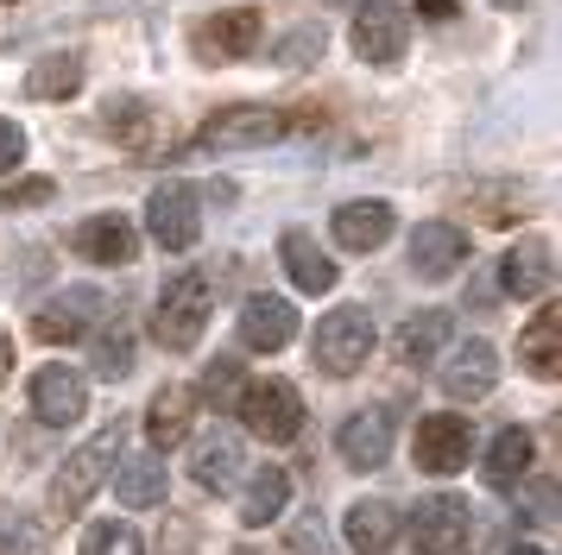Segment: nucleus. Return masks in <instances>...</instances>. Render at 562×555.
I'll return each instance as SVG.
<instances>
[{
  "instance_id": "obj_1",
  "label": "nucleus",
  "mask_w": 562,
  "mask_h": 555,
  "mask_svg": "<svg viewBox=\"0 0 562 555\" xmlns=\"http://www.w3.org/2000/svg\"><path fill=\"white\" fill-rule=\"evenodd\" d=\"M209 303H215V291H209V278L196 272V265H183V272L165 278L158 309H153L158 348H171V353H190V348H196V341H203V328H209Z\"/></svg>"
},
{
  "instance_id": "obj_2",
  "label": "nucleus",
  "mask_w": 562,
  "mask_h": 555,
  "mask_svg": "<svg viewBox=\"0 0 562 555\" xmlns=\"http://www.w3.org/2000/svg\"><path fill=\"white\" fill-rule=\"evenodd\" d=\"M291 126H297V121H291L284 107H266V101H234V107H222V114H209V121L196 126V146H203V151H254V146L284 139Z\"/></svg>"
},
{
  "instance_id": "obj_3",
  "label": "nucleus",
  "mask_w": 562,
  "mask_h": 555,
  "mask_svg": "<svg viewBox=\"0 0 562 555\" xmlns=\"http://www.w3.org/2000/svg\"><path fill=\"white\" fill-rule=\"evenodd\" d=\"M121 461V429H102V435H89L64 467H57V479H52V511L57 518H77L82 505L102 492V479H108V467Z\"/></svg>"
},
{
  "instance_id": "obj_4",
  "label": "nucleus",
  "mask_w": 562,
  "mask_h": 555,
  "mask_svg": "<svg viewBox=\"0 0 562 555\" xmlns=\"http://www.w3.org/2000/svg\"><path fill=\"white\" fill-rule=\"evenodd\" d=\"M310 353H316V366L335 378L360 373L367 360H373V316L360 309V303H341V309H329L323 322H316V341H310Z\"/></svg>"
},
{
  "instance_id": "obj_5",
  "label": "nucleus",
  "mask_w": 562,
  "mask_h": 555,
  "mask_svg": "<svg viewBox=\"0 0 562 555\" xmlns=\"http://www.w3.org/2000/svg\"><path fill=\"white\" fill-rule=\"evenodd\" d=\"M234 410H240V423L254 429L259 442H272V449L304 435V398H297V385H284V378L247 385V392L234 398Z\"/></svg>"
},
{
  "instance_id": "obj_6",
  "label": "nucleus",
  "mask_w": 562,
  "mask_h": 555,
  "mask_svg": "<svg viewBox=\"0 0 562 555\" xmlns=\"http://www.w3.org/2000/svg\"><path fill=\"white\" fill-rule=\"evenodd\" d=\"M146 227H153V240L165 252H190L196 247V234H203V196L178 183V177H165L146 202Z\"/></svg>"
},
{
  "instance_id": "obj_7",
  "label": "nucleus",
  "mask_w": 562,
  "mask_h": 555,
  "mask_svg": "<svg viewBox=\"0 0 562 555\" xmlns=\"http://www.w3.org/2000/svg\"><path fill=\"white\" fill-rule=\"evenodd\" d=\"M411 543H417V555H461L474 543V511H468V499H456V492L424 499L417 518H411Z\"/></svg>"
},
{
  "instance_id": "obj_8",
  "label": "nucleus",
  "mask_w": 562,
  "mask_h": 555,
  "mask_svg": "<svg viewBox=\"0 0 562 555\" xmlns=\"http://www.w3.org/2000/svg\"><path fill=\"white\" fill-rule=\"evenodd\" d=\"M411 45V13L398 0H367L355 13V50L360 64H398Z\"/></svg>"
},
{
  "instance_id": "obj_9",
  "label": "nucleus",
  "mask_w": 562,
  "mask_h": 555,
  "mask_svg": "<svg viewBox=\"0 0 562 555\" xmlns=\"http://www.w3.org/2000/svg\"><path fill=\"white\" fill-rule=\"evenodd\" d=\"M102 291H89V284H70V291H57L38 316H32V335L38 341H52V348H64V341H82L89 328L102 322Z\"/></svg>"
},
{
  "instance_id": "obj_10",
  "label": "nucleus",
  "mask_w": 562,
  "mask_h": 555,
  "mask_svg": "<svg viewBox=\"0 0 562 555\" xmlns=\"http://www.w3.org/2000/svg\"><path fill=\"white\" fill-rule=\"evenodd\" d=\"M32 410H38V423L52 429H70L89 417V385H82L77 366H38L32 378Z\"/></svg>"
},
{
  "instance_id": "obj_11",
  "label": "nucleus",
  "mask_w": 562,
  "mask_h": 555,
  "mask_svg": "<svg viewBox=\"0 0 562 555\" xmlns=\"http://www.w3.org/2000/svg\"><path fill=\"white\" fill-rule=\"evenodd\" d=\"M456 265H468V234L456 222H424L411 234V272L424 278V284L456 278Z\"/></svg>"
},
{
  "instance_id": "obj_12",
  "label": "nucleus",
  "mask_w": 562,
  "mask_h": 555,
  "mask_svg": "<svg viewBox=\"0 0 562 555\" xmlns=\"http://www.w3.org/2000/svg\"><path fill=\"white\" fill-rule=\"evenodd\" d=\"M468 449H474V423L468 417H424L417 423V467L424 474H456V467H468Z\"/></svg>"
},
{
  "instance_id": "obj_13",
  "label": "nucleus",
  "mask_w": 562,
  "mask_h": 555,
  "mask_svg": "<svg viewBox=\"0 0 562 555\" xmlns=\"http://www.w3.org/2000/svg\"><path fill=\"white\" fill-rule=\"evenodd\" d=\"M291 335H297V309L284 297H247L240 303V341L254 353H279L291 348Z\"/></svg>"
},
{
  "instance_id": "obj_14",
  "label": "nucleus",
  "mask_w": 562,
  "mask_h": 555,
  "mask_svg": "<svg viewBox=\"0 0 562 555\" xmlns=\"http://www.w3.org/2000/svg\"><path fill=\"white\" fill-rule=\"evenodd\" d=\"M493 385H499V353L486 348V341H468V348L449 353V366H442V392H449L456 404L486 398Z\"/></svg>"
},
{
  "instance_id": "obj_15",
  "label": "nucleus",
  "mask_w": 562,
  "mask_h": 555,
  "mask_svg": "<svg viewBox=\"0 0 562 555\" xmlns=\"http://www.w3.org/2000/svg\"><path fill=\"white\" fill-rule=\"evenodd\" d=\"M335 449H341V461L348 467H385V454H392V417L385 410H355L348 423H341V435H335Z\"/></svg>"
},
{
  "instance_id": "obj_16",
  "label": "nucleus",
  "mask_w": 562,
  "mask_h": 555,
  "mask_svg": "<svg viewBox=\"0 0 562 555\" xmlns=\"http://www.w3.org/2000/svg\"><path fill=\"white\" fill-rule=\"evenodd\" d=\"M70 247H77L89 265H133V252H139V234H133L121 215H89V222L70 234Z\"/></svg>"
},
{
  "instance_id": "obj_17",
  "label": "nucleus",
  "mask_w": 562,
  "mask_h": 555,
  "mask_svg": "<svg viewBox=\"0 0 562 555\" xmlns=\"http://www.w3.org/2000/svg\"><path fill=\"white\" fill-rule=\"evenodd\" d=\"M196 410H203V392L196 385H165L146 410V435H153L158 449H178L183 435L196 429Z\"/></svg>"
},
{
  "instance_id": "obj_18",
  "label": "nucleus",
  "mask_w": 562,
  "mask_h": 555,
  "mask_svg": "<svg viewBox=\"0 0 562 555\" xmlns=\"http://www.w3.org/2000/svg\"><path fill=\"white\" fill-rule=\"evenodd\" d=\"M392 222H398V215H392V202H341V208H335V240H341V247L348 252H373V247H385V240H392Z\"/></svg>"
},
{
  "instance_id": "obj_19",
  "label": "nucleus",
  "mask_w": 562,
  "mask_h": 555,
  "mask_svg": "<svg viewBox=\"0 0 562 555\" xmlns=\"http://www.w3.org/2000/svg\"><path fill=\"white\" fill-rule=\"evenodd\" d=\"M499 284H506L512 297H543L557 284V252H550V240H518L506 252V265H499Z\"/></svg>"
},
{
  "instance_id": "obj_20",
  "label": "nucleus",
  "mask_w": 562,
  "mask_h": 555,
  "mask_svg": "<svg viewBox=\"0 0 562 555\" xmlns=\"http://www.w3.org/2000/svg\"><path fill=\"white\" fill-rule=\"evenodd\" d=\"M341 536H348L355 555H385L392 543H398V511H392L385 499H360V505H348Z\"/></svg>"
},
{
  "instance_id": "obj_21",
  "label": "nucleus",
  "mask_w": 562,
  "mask_h": 555,
  "mask_svg": "<svg viewBox=\"0 0 562 555\" xmlns=\"http://www.w3.org/2000/svg\"><path fill=\"white\" fill-rule=\"evenodd\" d=\"M259 32H266V25H259L254 7H234V13H215V20L196 32V50H203V57H254Z\"/></svg>"
},
{
  "instance_id": "obj_22",
  "label": "nucleus",
  "mask_w": 562,
  "mask_h": 555,
  "mask_svg": "<svg viewBox=\"0 0 562 555\" xmlns=\"http://www.w3.org/2000/svg\"><path fill=\"white\" fill-rule=\"evenodd\" d=\"M279 259H284V272H291V284H297V291H310V297L335 291V278H341V265H335V259L316 247L310 234H284V240H279Z\"/></svg>"
},
{
  "instance_id": "obj_23",
  "label": "nucleus",
  "mask_w": 562,
  "mask_h": 555,
  "mask_svg": "<svg viewBox=\"0 0 562 555\" xmlns=\"http://www.w3.org/2000/svg\"><path fill=\"white\" fill-rule=\"evenodd\" d=\"M449 328H456L449 309H417V316H405V328L392 335L398 366H430L436 353H442V341H449Z\"/></svg>"
},
{
  "instance_id": "obj_24",
  "label": "nucleus",
  "mask_w": 562,
  "mask_h": 555,
  "mask_svg": "<svg viewBox=\"0 0 562 555\" xmlns=\"http://www.w3.org/2000/svg\"><path fill=\"white\" fill-rule=\"evenodd\" d=\"M531 454H537L531 429H518V423L499 429L493 449H486V486H493V492H518L525 474H531Z\"/></svg>"
},
{
  "instance_id": "obj_25",
  "label": "nucleus",
  "mask_w": 562,
  "mask_h": 555,
  "mask_svg": "<svg viewBox=\"0 0 562 555\" xmlns=\"http://www.w3.org/2000/svg\"><path fill=\"white\" fill-rule=\"evenodd\" d=\"M518 360H525L537 378H557L562 373V316H557V309H537V316H531V328L518 335Z\"/></svg>"
},
{
  "instance_id": "obj_26",
  "label": "nucleus",
  "mask_w": 562,
  "mask_h": 555,
  "mask_svg": "<svg viewBox=\"0 0 562 555\" xmlns=\"http://www.w3.org/2000/svg\"><path fill=\"white\" fill-rule=\"evenodd\" d=\"M284 499H291V474L284 467H259L247 479V492H240V524H272L284 511Z\"/></svg>"
},
{
  "instance_id": "obj_27",
  "label": "nucleus",
  "mask_w": 562,
  "mask_h": 555,
  "mask_svg": "<svg viewBox=\"0 0 562 555\" xmlns=\"http://www.w3.org/2000/svg\"><path fill=\"white\" fill-rule=\"evenodd\" d=\"M114 499L133 505V511L158 505V499H165V461H158V454H133L127 467L114 474Z\"/></svg>"
},
{
  "instance_id": "obj_28",
  "label": "nucleus",
  "mask_w": 562,
  "mask_h": 555,
  "mask_svg": "<svg viewBox=\"0 0 562 555\" xmlns=\"http://www.w3.org/2000/svg\"><path fill=\"white\" fill-rule=\"evenodd\" d=\"M190 474H196L203 492H228L234 474H240V442L234 435H209L203 449H196V461H190Z\"/></svg>"
},
{
  "instance_id": "obj_29",
  "label": "nucleus",
  "mask_w": 562,
  "mask_h": 555,
  "mask_svg": "<svg viewBox=\"0 0 562 555\" xmlns=\"http://www.w3.org/2000/svg\"><path fill=\"white\" fill-rule=\"evenodd\" d=\"M26 89H32L38 101H64V95H77V89H82V64H77V57H45V64H32Z\"/></svg>"
},
{
  "instance_id": "obj_30",
  "label": "nucleus",
  "mask_w": 562,
  "mask_h": 555,
  "mask_svg": "<svg viewBox=\"0 0 562 555\" xmlns=\"http://www.w3.org/2000/svg\"><path fill=\"white\" fill-rule=\"evenodd\" d=\"M108 133H114L121 146L146 151V146H153V107H146V101H133V95L108 101Z\"/></svg>"
},
{
  "instance_id": "obj_31",
  "label": "nucleus",
  "mask_w": 562,
  "mask_h": 555,
  "mask_svg": "<svg viewBox=\"0 0 562 555\" xmlns=\"http://www.w3.org/2000/svg\"><path fill=\"white\" fill-rule=\"evenodd\" d=\"M89 366L114 385V378L133 373V335L127 328H108V335H95V353H89Z\"/></svg>"
},
{
  "instance_id": "obj_32",
  "label": "nucleus",
  "mask_w": 562,
  "mask_h": 555,
  "mask_svg": "<svg viewBox=\"0 0 562 555\" xmlns=\"http://www.w3.org/2000/svg\"><path fill=\"white\" fill-rule=\"evenodd\" d=\"M82 555H146V543L133 524H95L82 536Z\"/></svg>"
},
{
  "instance_id": "obj_33",
  "label": "nucleus",
  "mask_w": 562,
  "mask_h": 555,
  "mask_svg": "<svg viewBox=\"0 0 562 555\" xmlns=\"http://www.w3.org/2000/svg\"><path fill=\"white\" fill-rule=\"evenodd\" d=\"M0 555H45V530L26 524V518H13V524L0 530Z\"/></svg>"
},
{
  "instance_id": "obj_34",
  "label": "nucleus",
  "mask_w": 562,
  "mask_h": 555,
  "mask_svg": "<svg viewBox=\"0 0 562 555\" xmlns=\"http://www.w3.org/2000/svg\"><path fill=\"white\" fill-rule=\"evenodd\" d=\"M20 158H26V133H20L13 121H0V177L20 171Z\"/></svg>"
},
{
  "instance_id": "obj_35",
  "label": "nucleus",
  "mask_w": 562,
  "mask_h": 555,
  "mask_svg": "<svg viewBox=\"0 0 562 555\" xmlns=\"http://www.w3.org/2000/svg\"><path fill=\"white\" fill-rule=\"evenodd\" d=\"M234 385H240V373H234V360H215L203 378V398H234Z\"/></svg>"
},
{
  "instance_id": "obj_36",
  "label": "nucleus",
  "mask_w": 562,
  "mask_h": 555,
  "mask_svg": "<svg viewBox=\"0 0 562 555\" xmlns=\"http://www.w3.org/2000/svg\"><path fill=\"white\" fill-rule=\"evenodd\" d=\"M310 50H316V57H323V25H310V32H297V38H291V45L279 50L284 64H304Z\"/></svg>"
},
{
  "instance_id": "obj_37",
  "label": "nucleus",
  "mask_w": 562,
  "mask_h": 555,
  "mask_svg": "<svg viewBox=\"0 0 562 555\" xmlns=\"http://www.w3.org/2000/svg\"><path fill=\"white\" fill-rule=\"evenodd\" d=\"M20 202H52V183L38 177V183H13V190H0V208H20Z\"/></svg>"
},
{
  "instance_id": "obj_38",
  "label": "nucleus",
  "mask_w": 562,
  "mask_h": 555,
  "mask_svg": "<svg viewBox=\"0 0 562 555\" xmlns=\"http://www.w3.org/2000/svg\"><path fill=\"white\" fill-rule=\"evenodd\" d=\"M456 7H461V0H417V13H424V20H449Z\"/></svg>"
},
{
  "instance_id": "obj_39",
  "label": "nucleus",
  "mask_w": 562,
  "mask_h": 555,
  "mask_svg": "<svg viewBox=\"0 0 562 555\" xmlns=\"http://www.w3.org/2000/svg\"><path fill=\"white\" fill-rule=\"evenodd\" d=\"M7 373H13V341L0 335V385H7Z\"/></svg>"
},
{
  "instance_id": "obj_40",
  "label": "nucleus",
  "mask_w": 562,
  "mask_h": 555,
  "mask_svg": "<svg viewBox=\"0 0 562 555\" xmlns=\"http://www.w3.org/2000/svg\"><path fill=\"white\" fill-rule=\"evenodd\" d=\"M512 555H543V550H537V543H518V550H512Z\"/></svg>"
},
{
  "instance_id": "obj_41",
  "label": "nucleus",
  "mask_w": 562,
  "mask_h": 555,
  "mask_svg": "<svg viewBox=\"0 0 562 555\" xmlns=\"http://www.w3.org/2000/svg\"><path fill=\"white\" fill-rule=\"evenodd\" d=\"M499 7H518V0H499Z\"/></svg>"
},
{
  "instance_id": "obj_42",
  "label": "nucleus",
  "mask_w": 562,
  "mask_h": 555,
  "mask_svg": "<svg viewBox=\"0 0 562 555\" xmlns=\"http://www.w3.org/2000/svg\"><path fill=\"white\" fill-rule=\"evenodd\" d=\"M329 7H348V0H329Z\"/></svg>"
},
{
  "instance_id": "obj_43",
  "label": "nucleus",
  "mask_w": 562,
  "mask_h": 555,
  "mask_svg": "<svg viewBox=\"0 0 562 555\" xmlns=\"http://www.w3.org/2000/svg\"><path fill=\"white\" fill-rule=\"evenodd\" d=\"M234 555H254V550H234Z\"/></svg>"
}]
</instances>
